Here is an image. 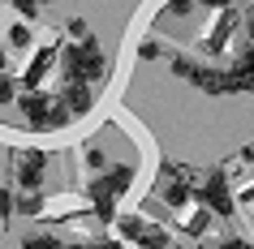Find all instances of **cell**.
Here are the masks:
<instances>
[{"label": "cell", "mask_w": 254, "mask_h": 249, "mask_svg": "<svg viewBox=\"0 0 254 249\" xmlns=\"http://www.w3.org/2000/svg\"><path fill=\"white\" fill-rule=\"evenodd\" d=\"M61 69H65V78L95 82L99 73H104V60H99V35L78 39V43H65V52H61Z\"/></svg>", "instance_id": "obj_1"}, {"label": "cell", "mask_w": 254, "mask_h": 249, "mask_svg": "<svg viewBox=\"0 0 254 249\" xmlns=\"http://www.w3.org/2000/svg\"><path fill=\"white\" fill-rule=\"evenodd\" d=\"M194 198L207 202V206L215 210V219H228V215L237 210V198H233V185H228V172H224V168L207 172V181H202V189H198Z\"/></svg>", "instance_id": "obj_2"}, {"label": "cell", "mask_w": 254, "mask_h": 249, "mask_svg": "<svg viewBox=\"0 0 254 249\" xmlns=\"http://www.w3.org/2000/svg\"><path fill=\"white\" fill-rule=\"evenodd\" d=\"M155 198H160L168 210H186L190 202H194V189H190L186 172H181V168H164L160 181H155Z\"/></svg>", "instance_id": "obj_3"}, {"label": "cell", "mask_w": 254, "mask_h": 249, "mask_svg": "<svg viewBox=\"0 0 254 249\" xmlns=\"http://www.w3.org/2000/svg\"><path fill=\"white\" fill-rule=\"evenodd\" d=\"M13 176H17V185L22 189H39L43 185V176H48V150H17L13 155Z\"/></svg>", "instance_id": "obj_4"}, {"label": "cell", "mask_w": 254, "mask_h": 249, "mask_svg": "<svg viewBox=\"0 0 254 249\" xmlns=\"http://www.w3.org/2000/svg\"><path fill=\"white\" fill-rule=\"evenodd\" d=\"M17 112H22V120H26L30 129H48L52 95H43V91H35V86H26V91L17 95Z\"/></svg>", "instance_id": "obj_5"}, {"label": "cell", "mask_w": 254, "mask_h": 249, "mask_svg": "<svg viewBox=\"0 0 254 249\" xmlns=\"http://www.w3.org/2000/svg\"><path fill=\"white\" fill-rule=\"evenodd\" d=\"M61 99L69 103L73 116H91V112H95V91H91V82H86V78H65Z\"/></svg>", "instance_id": "obj_6"}, {"label": "cell", "mask_w": 254, "mask_h": 249, "mask_svg": "<svg viewBox=\"0 0 254 249\" xmlns=\"http://www.w3.org/2000/svg\"><path fill=\"white\" fill-rule=\"evenodd\" d=\"M112 228H117V241H125V245H147L151 236V223L142 215H121V219H112Z\"/></svg>", "instance_id": "obj_7"}, {"label": "cell", "mask_w": 254, "mask_h": 249, "mask_svg": "<svg viewBox=\"0 0 254 249\" xmlns=\"http://www.w3.org/2000/svg\"><path fill=\"white\" fill-rule=\"evenodd\" d=\"M228 86H233V91H250L254 86V43L237 56V65L228 69Z\"/></svg>", "instance_id": "obj_8"}, {"label": "cell", "mask_w": 254, "mask_h": 249, "mask_svg": "<svg viewBox=\"0 0 254 249\" xmlns=\"http://www.w3.org/2000/svg\"><path fill=\"white\" fill-rule=\"evenodd\" d=\"M43 206H48V202H43L39 189H22V194L13 198V215H26V219H39Z\"/></svg>", "instance_id": "obj_9"}, {"label": "cell", "mask_w": 254, "mask_h": 249, "mask_svg": "<svg viewBox=\"0 0 254 249\" xmlns=\"http://www.w3.org/2000/svg\"><path fill=\"white\" fill-rule=\"evenodd\" d=\"M168 73H173L177 82H194V78H198V69H194V60H186V56H177L173 65H168Z\"/></svg>", "instance_id": "obj_10"}, {"label": "cell", "mask_w": 254, "mask_h": 249, "mask_svg": "<svg viewBox=\"0 0 254 249\" xmlns=\"http://www.w3.org/2000/svg\"><path fill=\"white\" fill-rule=\"evenodd\" d=\"M138 60H160V39L155 35H142L138 39Z\"/></svg>", "instance_id": "obj_11"}, {"label": "cell", "mask_w": 254, "mask_h": 249, "mask_svg": "<svg viewBox=\"0 0 254 249\" xmlns=\"http://www.w3.org/2000/svg\"><path fill=\"white\" fill-rule=\"evenodd\" d=\"M194 4H198V0H164V13H173V17H190V13H194Z\"/></svg>", "instance_id": "obj_12"}, {"label": "cell", "mask_w": 254, "mask_h": 249, "mask_svg": "<svg viewBox=\"0 0 254 249\" xmlns=\"http://www.w3.org/2000/svg\"><path fill=\"white\" fill-rule=\"evenodd\" d=\"M9 9H13V13H22V17H39V13H43L39 0H9Z\"/></svg>", "instance_id": "obj_13"}, {"label": "cell", "mask_w": 254, "mask_h": 249, "mask_svg": "<svg viewBox=\"0 0 254 249\" xmlns=\"http://www.w3.org/2000/svg\"><path fill=\"white\" fill-rule=\"evenodd\" d=\"M9 43H13V48H26V43H30V26L13 22V26H9Z\"/></svg>", "instance_id": "obj_14"}, {"label": "cell", "mask_w": 254, "mask_h": 249, "mask_svg": "<svg viewBox=\"0 0 254 249\" xmlns=\"http://www.w3.org/2000/svg\"><path fill=\"white\" fill-rule=\"evenodd\" d=\"M69 39H91V26H86V17H69Z\"/></svg>", "instance_id": "obj_15"}, {"label": "cell", "mask_w": 254, "mask_h": 249, "mask_svg": "<svg viewBox=\"0 0 254 249\" xmlns=\"http://www.w3.org/2000/svg\"><path fill=\"white\" fill-rule=\"evenodd\" d=\"M4 219H13V194L9 189H0V223Z\"/></svg>", "instance_id": "obj_16"}, {"label": "cell", "mask_w": 254, "mask_h": 249, "mask_svg": "<svg viewBox=\"0 0 254 249\" xmlns=\"http://www.w3.org/2000/svg\"><path fill=\"white\" fill-rule=\"evenodd\" d=\"M198 4H207V9H224V4H233V0H198Z\"/></svg>", "instance_id": "obj_17"}, {"label": "cell", "mask_w": 254, "mask_h": 249, "mask_svg": "<svg viewBox=\"0 0 254 249\" xmlns=\"http://www.w3.org/2000/svg\"><path fill=\"white\" fill-rule=\"evenodd\" d=\"M246 35H250V43H254V13L246 17Z\"/></svg>", "instance_id": "obj_18"}, {"label": "cell", "mask_w": 254, "mask_h": 249, "mask_svg": "<svg viewBox=\"0 0 254 249\" xmlns=\"http://www.w3.org/2000/svg\"><path fill=\"white\" fill-rule=\"evenodd\" d=\"M0 69H4V52H0Z\"/></svg>", "instance_id": "obj_19"}]
</instances>
